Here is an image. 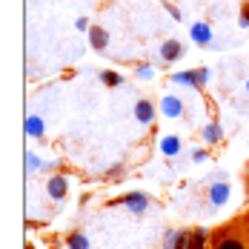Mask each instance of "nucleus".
I'll return each instance as SVG.
<instances>
[{"mask_svg": "<svg viewBox=\"0 0 249 249\" xmlns=\"http://www.w3.org/2000/svg\"><path fill=\"white\" fill-rule=\"evenodd\" d=\"M121 203H126V206H129V209H132L135 215H141V212H143V209L149 206V198H146V195H141V192H132V195H126V198L121 200Z\"/></svg>", "mask_w": 249, "mask_h": 249, "instance_id": "nucleus-1", "label": "nucleus"}, {"mask_svg": "<svg viewBox=\"0 0 249 249\" xmlns=\"http://www.w3.org/2000/svg\"><path fill=\"white\" fill-rule=\"evenodd\" d=\"M226 198H229V186H226V183H215V186L209 189V200H212L215 206H224Z\"/></svg>", "mask_w": 249, "mask_h": 249, "instance_id": "nucleus-2", "label": "nucleus"}, {"mask_svg": "<svg viewBox=\"0 0 249 249\" xmlns=\"http://www.w3.org/2000/svg\"><path fill=\"white\" fill-rule=\"evenodd\" d=\"M135 115H138V121H141V124H149L152 118H155V109H152L149 100H141V103L135 106Z\"/></svg>", "mask_w": 249, "mask_h": 249, "instance_id": "nucleus-3", "label": "nucleus"}, {"mask_svg": "<svg viewBox=\"0 0 249 249\" xmlns=\"http://www.w3.org/2000/svg\"><path fill=\"white\" fill-rule=\"evenodd\" d=\"M49 195L54 200H60L63 195H66V180H63V178H52L49 180Z\"/></svg>", "mask_w": 249, "mask_h": 249, "instance_id": "nucleus-4", "label": "nucleus"}, {"mask_svg": "<svg viewBox=\"0 0 249 249\" xmlns=\"http://www.w3.org/2000/svg\"><path fill=\"white\" fill-rule=\"evenodd\" d=\"M180 109H183V103H180L178 98H163V115L178 118V115H180Z\"/></svg>", "mask_w": 249, "mask_h": 249, "instance_id": "nucleus-5", "label": "nucleus"}, {"mask_svg": "<svg viewBox=\"0 0 249 249\" xmlns=\"http://www.w3.org/2000/svg\"><path fill=\"white\" fill-rule=\"evenodd\" d=\"M203 244H206V232H203V229H195V232L186 238V249H203Z\"/></svg>", "mask_w": 249, "mask_h": 249, "instance_id": "nucleus-6", "label": "nucleus"}, {"mask_svg": "<svg viewBox=\"0 0 249 249\" xmlns=\"http://www.w3.org/2000/svg\"><path fill=\"white\" fill-rule=\"evenodd\" d=\"M221 135H224V132H221V126L218 124H209L206 129H203V141H206V143H218Z\"/></svg>", "mask_w": 249, "mask_h": 249, "instance_id": "nucleus-7", "label": "nucleus"}, {"mask_svg": "<svg viewBox=\"0 0 249 249\" xmlns=\"http://www.w3.org/2000/svg\"><path fill=\"white\" fill-rule=\"evenodd\" d=\"M89 37H92V46H95V49H103V46H106V32L98 29V26L89 32Z\"/></svg>", "mask_w": 249, "mask_h": 249, "instance_id": "nucleus-8", "label": "nucleus"}, {"mask_svg": "<svg viewBox=\"0 0 249 249\" xmlns=\"http://www.w3.org/2000/svg\"><path fill=\"white\" fill-rule=\"evenodd\" d=\"M215 249H247V244H244V241H238V238H224Z\"/></svg>", "mask_w": 249, "mask_h": 249, "instance_id": "nucleus-9", "label": "nucleus"}, {"mask_svg": "<svg viewBox=\"0 0 249 249\" xmlns=\"http://www.w3.org/2000/svg\"><path fill=\"white\" fill-rule=\"evenodd\" d=\"M160 54H163V57H166V60H175V57H178V54H180V46H178V43H166V46H163V49H160Z\"/></svg>", "mask_w": 249, "mask_h": 249, "instance_id": "nucleus-10", "label": "nucleus"}, {"mask_svg": "<svg viewBox=\"0 0 249 249\" xmlns=\"http://www.w3.org/2000/svg\"><path fill=\"white\" fill-rule=\"evenodd\" d=\"M160 149L166 152V155H175V152L180 149V141H178V138H166V141L160 143Z\"/></svg>", "mask_w": 249, "mask_h": 249, "instance_id": "nucleus-11", "label": "nucleus"}, {"mask_svg": "<svg viewBox=\"0 0 249 249\" xmlns=\"http://www.w3.org/2000/svg\"><path fill=\"white\" fill-rule=\"evenodd\" d=\"M192 37H198L200 43H209V29L206 26H192Z\"/></svg>", "mask_w": 249, "mask_h": 249, "instance_id": "nucleus-12", "label": "nucleus"}, {"mask_svg": "<svg viewBox=\"0 0 249 249\" xmlns=\"http://www.w3.org/2000/svg\"><path fill=\"white\" fill-rule=\"evenodd\" d=\"M69 249H89V241L83 235H72L69 238Z\"/></svg>", "mask_w": 249, "mask_h": 249, "instance_id": "nucleus-13", "label": "nucleus"}, {"mask_svg": "<svg viewBox=\"0 0 249 249\" xmlns=\"http://www.w3.org/2000/svg\"><path fill=\"white\" fill-rule=\"evenodd\" d=\"M26 129H29V135H40V132H43V124H40L37 118H29V121H26Z\"/></svg>", "mask_w": 249, "mask_h": 249, "instance_id": "nucleus-14", "label": "nucleus"}, {"mask_svg": "<svg viewBox=\"0 0 249 249\" xmlns=\"http://www.w3.org/2000/svg\"><path fill=\"white\" fill-rule=\"evenodd\" d=\"M103 80H106L109 86H118V83H121V77L115 75V72H106V75H103Z\"/></svg>", "mask_w": 249, "mask_h": 249, "instance_id": "nucleus-15", "label": "nucleus"}, {"mask_svg": "<svg viewBox=\"0 0 249 249\" xmlns=\"http://www.w3.org/2000/svg\"><path fill=\"white\" fill-rule=\"evenodd\" d=\"M247 89H249V83H247Z\"/></svg>", "mask_w": 249, "mask_h": 249, "instance_id": "nucleus-16", "label": "nucleus"}]
</instances>
